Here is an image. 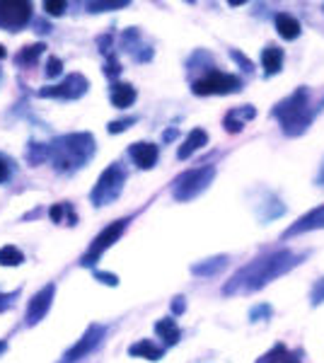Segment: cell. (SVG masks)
I'll use <instances>...</instances> for the list:
<instances>
[{"label":"cell","mask_w":324,"mask_h":363,"mask_svg":"<svg viewBox=\"0 0 324 363\" xmlns=\"http://www.w3.org/2000/svg\"><path fill=\"white\" fill-rule=\"evenodd\" d=\"M307 97H310L307 87H300V90H296L291 97H286V100L273 107L271 114L281 121L283 131H286L288 136L303 134V131L310 126L312 114H310V102H307Z\"/></svg>","instance_id":"cell-2"},{"label":"cell","mask_w":324,"mask_h":363,"mask_svg":"<svg viewBox=\"0 0 324 363\" xmlns=\"http://www.w3.org/2000/svg\"><path fill=\"white\" fill-rule=\"evenodd\" d=\"M155 332L160 335V339H165L167 346H174L177 342H179V327H177V322L172 320V317H162V320L155 325Z\"/></svg>","instance_id":"cell-18"},{"label":"cell","mask_w":324,"mask_h":363,"mask_svg":"<svg viewBox=\"0 0 324 363\" xmlns=\"http://www.w3.org/2000/svg\"><path fill=\"white\" fill-rule=\"evenodd\" d=\"M174 136H177V131H174V129H170V131H167V134H165V141H172V139H174Z\"/></svg>","instance_id":"cell-36"},{"label":"cell","mask_w":324,"mask_h":363,"mask_svg":"<svg viewBox=\"0 0 324 363\" xmlns=\"http://www.w3.org/2000/svg\"><path fill=\"white\" fill-rule=\"evenodd\" d=\"M310 301H312V306H320V303H324V278H320V281L315 283Z\"/></svg>","instance_id":"cell-25"},{"label":"cell","mask_w":324,"mask_h":363,"mask_svg":"<svg viewBox=\"0 0 324 363\" xmlns=\"http://www.w3.org/2000/svg\"><path fill=\"white\" fill-rule=\"evenodd\" d=\"M8 175H10V168H8V163H5V160L0 158V182H5V179H8Z\"/></svg>","instance_id":"cell-35"},{"label":"cell","mask_w":324,"mask_h":363,"mask_svg":"<svg viewBox=\"0 0 324 363\" xmlns=\"http://www.w3.org/2000/svg\"><path fill=\"white\" fill-rule=\"evenodd\" d=\"M87 90V80L82 76H71L63 85H56L53 90H42L44 97H80Z\"/></svg>","instance_id":"cell-8"},{"label":"cell","mask_w":324,"mask_h":363,"mask_svg":"<svg viewBox=\"0 0 324 363\" xmlns=\"http://www.w3.org/2000/svg\"><path fill=\"white\" fill-rule=\"evenodd\" d=\"M136 119H126V121H111L109 124V134H121V131H126L131 124H134Z\"/></svg>","instance_id":"cell-30"},{"label":"cell","mask_w":324,"mask_h":363,"mask_svg":"<svg viewBox=\"0 0 324 363\" xmlns=\"http://www.w3.org/2000/svg\"><path fill=\"white\" fill-rule=\"evenodd\" d=\"M225 262H228V257H213V259H208V262H201V264H194L191 267V272L194 274H201V276H210V274H218L220 269L225 267Z\"/></svg>","instance_id":"cell-20"},{"label":"cell","mask_w":324,"mask_h":363,"mask_svg":"<svg viewBox=\"0 0 324 363\" xmlns=\"http://www.w3.org/2000/svg\"><path fill=\"white\" fill-rule=\"evenodd\" d=\"M126 3H92V12H97V10H105V8H124Z\"/></svg>","instance_id":"cell-31"},{"label":"cell","mask_w":324,"mask_h":363,"mask_svg":"<svg viewBox=\"0 0 324 363\" xmlns=\"http://www.w3.org/2000/svg\"><path fill=\"white\" fill-rule=\"evenodd\" d=\"M5 56H8V51H5V46L0 44V58H5Z\"/></svg>","instance_id":"cell-38"},{"label":"cell","mask_w":324,"mask_h":363,"mask_svg":"<svg viewBox=\"0 0 324 363\" xmlns=\"http://www.w3.org/2000/svg\"><path fill=\"white\" fill-rule=\"evenodd\" d=\"M44 48H46L44 44H32V46H27V48H24V51L17 56V63H22V66H32V63L37 61L39 56H42Z\"/></svg>","instance_id":"cell-23"},{"label":"cell","mask_w":324,"mask_h":363,"mask_svg":"<svg viewBox=\"0 0 324 363\" xmlns=\"http://www.w3.org/2000/svg\"><path fill=\"white\" fill-rule=\"evenodd\" d=\"M100 337H102V327H90V332H87L85 337L80 339V344L78 346H73L71 351H68V359L71 361H75V359H82V356L87 354V351L92 349V346L100 342Z\"/></svg>","instance_id":"cell-15"},{"label":"cell","mask_w":324,"mask_h":363,"mask_svg":"<svg viewBox=\"0 0 324 363\" xmlns=\"http://www.w3.org/2000/svg\"><path fill=\"white\" fill-rule=\"evenodd\" d=\"M317 184H324V165H322V172L317 175Z\"/></svg>","instance_id":"cell-37"},{"label":"cell","mask_w":324,"mask_h":363,"mask_svg":"<svg viewBox=\"0 0 324 363\" xmlns=\"http://www.w3.org/2000/svg\"><path fill=\"white\" fill-rule=\"evenodd\" d=\"M32 15V5L29 3H19V0H3L0 3V27L5 29H17L22 27L24 22Z\"/></svg>","instance_id":"cell-7"},{"label":"cell","mask_w":324,"mask_h":363,"mask_svg":"<svg viewBox=\"0 0 324 363\" xmlns=\"http://www.w3.org/2000/svg\"><path fill=\"white\" fill-rule=\"evenodd\" d=\"M259 363H300V359H296V356H291L286 351V346L283 344H278V346H273V351L271 354H267L264 356L262 361Z\"/></svg>","instance_id":"cell-21"},{"label":"cell","mask_w":324,"mask_h":363,"mask_svg":"<svg viewBox=\"0 0 324 363\" xmlns=\"http://www.w3.org/2000/svg\"><path fill=\"white\" fill-rule=\"evenodd\" d=\"M322 107H324V100H322ZM322 107H320V109H322Z\"/></svg>","instance_id":"cell-39"},{"label":"cell","mask_w":324,"mask_h":363,"mask_svg":"<svg viewBox=\"0 0 324 363\" xmlns=\"http://www.w3.org/2000/svg\"><path fill=\"white\" fill-rule=\"evenodd\" d=\"M158 145L153 143H136L131 145V158H134V163L138 165L141 170H150L155 168V163H158Z\"/></svg>","instance_id":"cell-9"},{"label":"cell","mask_w":324,"mask_h":363,"mask_svg":"<svg viewBox=\"0 0 324 363\" xmlns=\"http://www.w3.org/2000/svg\"><path fill=\"white\" fill-rule=\"evenodd\" d=\"M136 102V90L126 82H119V85L111 87V105L119 107V109H126Z\"/></svg>","instance_id":"cell-17"},{"label":"cell","mask_w":324,"mask_h":363,"mask_svg":"<svg viewBox=\"0 0 324 363\" xmlns=\"http://www.w3.org/2000/svg\"><path fill=\"white\" fill-rule=\"evenodd\" d=\"M61 68H63V63L58 61L56 56H53V58H48V66H46V76H48V78H56L58 73H61Z\"/></svg>","instance_id":"cell-29"},{"label":"cell","mask_w":324,"mask_h":363,"mask_svg":"<svg viewBox=\"0 0 324 363\" xmlns=\"http://www.w3.org/2000/svg\"><path fill=\"white\" fill-rule=\"evenodd\" d=\"M271 308H269V306H264V303H262V306H254L252 308V312H249V320H252V322H259V320H264V317H271Z\"/></svg>","instance_id":"cell-24"},{"label":"cell","mask_w":324,"mask_h":363,"mask_svg":"<svg viewBox=\"0 0 324 363\" xmlns=\"http://www.w3.org/2000/svg\"><path fill=\"white\" fill-rule=\"evenodd\" d=\"M208 143V134H206L204 129H194L189 136H186V141L179 145V150H177V158L179 160H186L191 158V155L196 153V150H201L204 145Z\"/></svg>","instance_id":"cell-12"},{"label":"cell","mask_w":324,"mask_h":363,"mask_svg":"<svg viewBox=\"0 0 324 363\" xmlns=\"http://www.w3.org/2000/svg\"><path fill=\"white\" fill-rule=\"evenodd\" d=\"M124 179H126V175L121 172V168L111 165V168L100 177V182H97L95 191H92V201H95L97 206H105V204H109V201H114L116 196L121 194Z\"/></svg>","instance_id":"cell-5"},{"label":"cell","mask_w":324,"mask_h":363,"mask_svg":"<svg viewBox=\"0 0 324 363\" xmlns=\"http://www.w3.org/2000/svg\"><path fill=\"white\" fill-rule=\"evenodd\" d=\"M172 310L179 315V312H184L186 310V303H184V296H177L174 298V303H172Z\"/></svg>","instance_id":"cell-32"},{"label":"cell","mask_w":324,"mask_h":363,"mask_svg":"<svg viewBox=\"0 0 324 363\" xmlns=\"http://www.w3.org/2000/svg\"><path fill=\"white\" fill-rule=\"evenodd\" d=\"M22 252H19L17 247H12V245H8V247L0 249V264L3 267H17V264H22Z\"/></svg>","instance_id":"cell-22"},{"label":"cell","mask_w":324,"mask_h":363,"mask_svg":"<svg viewBox=\"0 0 324 363\" xmlns=\"http://www.w3.org/2000/svg\"><path fill=\"white\" fill-rule=\"evenodd\" d=\"M51 298H53V286H46L42 293H37V296L32 298V303H29L27 320L29 322H37L39 317H42L44 312L48 310V306H51Z\"/></svg>","instance_id":"cell-13"},{"label":"cell","mask_w":324,"mask_h":363,"mask_svg":"<svg viewBox=\"0 0 324 363\" xmlns=\"http://www.w3.org/2000/svg\"><path fill=\"white\" fill-rule=\"evenodd\" d=\"M68 209H71V206H68V204L51 206V211H48V213H51V220H53V223H61L63 215H66V211H68Z\"/></svg>","instance_id":"cell-27"},{"label":"cell","mask_w":324,"mask_h":363,"mask_svg":"<svg viewBox=\"0 0 324 363\" xmlns=\"http://www.w3.org/2000/svg\"><path fill=\"white\" fill-rule=\"evenodd\" d=\"M44 8H46L48 15H63V12H66V3H63V0H58V3H56V0H48Z\"/></svg>","instance_id":"cell-28"},{"label":"cell","mask_w":324,"mask_h":363,"mask_svg":"<svg viewBox=\"0 0 324 363\" xmlns=\"http://www.w3.org/2000/svg\"><path fill=\"white\" fill-rule=\"evenodd\" d=\"M296 264H300V257H296L288 249H281L276 254H269V257L254 259L252 264L237 272L230 283L225 286V293H235V291H259L264 288L269 281H273L276 276H283L286 272H291Z\"/></svg>","instance_id":"cell-1"},{"label":"cell","mask_w":324,"mask_h":363,"mask_svg":"<svg viewBox=\"0 0 324 363\" xmlns=\"http://www.w3.org/2000/svg\"><path fill=\"white\" fill-rule=\"evenodd\" d=\"M242 90V80L237 76H230V73H220L213 71L208 76L199 78L191 85V92L199 97H208V95H233V92Z\"/></svg>","instance_id":"cell-4"},{"label":"cell","mask_w":324,"mask_h":363,"mask_svg":"<svg viewBox=\"0 0 324 363\" xmlns=\"http://www.w3.org/2000/svg\"><path fill=\"white\" fill-rule=\"evenodd\" d=\"M129 354H131V356H143V359H148V361H160L165 351H162L160 346H155L153 342L143 339V342H138V344L131 346Z\"/></svg>","instance_id":"cell-19"},{"label":"cell","mask_w":324,"mask_h":363,"mask_svg":"<svg viewBox=\"0 0 324 363\" xmlns=\"http://www.w3.org/2000/svg\"><path fill=\"white\" fill-rule=\"evenodd\" d=\"M126 225H129V218H121V220H114V223H111L109 228L102 230V233L95 238V242H92L90 252H87L85 257H82V264H85V267L95 264V259H100L102 254H105V249H109L111 245H114L116 240H119L121 235H124Z\"/></svg>","instance_id":"cell-6"},{"label":"cell","mask_w":324,"mask_h":363,"mask_svg":"<svg viewBox=\"0 0 324 363\" xmlns=\"http://www.w3.org/2000/svg\"><path fill=\"white\" fill-rule=\"evenodd\" d=\"M119 61L116 58H109V66H107V76H119Z\"/></svg>","instance_id":"cell-33"},{"label":"cell","mask_w":324,"mask_h":363,"mask_svg":"<svg viewBox=\"0 0 324 363\" xmlns=\"http://www.w3.org/2000/svg\"><path fill=\"white\" fill-rule=\"evenodd\" d=\"M215 179V168L213 165H204V168H196L184 172L179 179L174 182V199L177 201H191L201 194V191L208 189V184Z\"/></svg>","instance_id":"cell-3"},{"label":"cell","mask_w":324,"mask_h":363,"mask_svg":"<svg viewBox=\"0 0 324 363\" xmlns=\"http://www.w3.org/2000/svg\"><path fill=\"white\" fill-rule=\"evenodd\" d=\"M97 278H102V281L109 283V286H116V281H119V278L111 276V274H97Z\"/></svg>","instance_id":"cell-34"},{"label":"cell","mask_w":324,"mask_h":363,"mask_svg":"<svg viewBox=\"0 0 324 363\" xmlns=\"http://www.w3.org/2000/svg\"><path fill=\"white\" fill-rule=\"evenodd\" d=\"M324 225V206L320 209H312L310 213H305L296 225L286 230V238H293V235H300V233H307V230H315V228H322Z\"/></svg>","instance_id":"cell-10"},{"label":"cell","mask_w":324,"mask_h":363,"mask_svg":"<svg viewBox=\"0 0 324 363\" xmlns=\"http://www.w3.org/2000/svg\"><path fill=\"white\" fill-rule=\"evenodd\" d=\"M262 66L267 71V76H276L283 66V48L278 46H267L262 51Z\"/></svg>","instance_id":"cell-16"},{"label":"cell","mask_w":324,"mask_h":363,"mask_svg":"<svg viewBox=\"0 0 324 363\" xmlns=\"http://www.w3.org/2000/svg\"><path fill=\"white\" fill-rule=\"evenodd\" d=\"M273 22H276V32L281 34V37L286 39V42H293V39L300 37V32H303V29H300V22H298V19L293 17V15L278 12Z\"/></svg>","instance_id":"cell-14"},{"label":"cell","mask_w":324,"mask_h":363,"mask_svg":"<svg viewBox=\"0 0 324 363\" xmlns=\"http://www.w3.org/2000/svg\"><path fill=\"white\" fill-rule=\"evenodd\" d=\"M254 107H240V109H230L228 114H225V121H223V126H225V131L228 134H240V131L244 129V121L247 119H254Z\"/></svg>","instance_id":"cell-11"},{"label":"cell","mask_w":324,"mask_h":363,"mask_svg":"<svg viewBox=\"0 0 324 363\" xmlns=\"http://www.w3.org/2000/svg\"><path fill=\"white\" fill-rule=\"evenodd\" d=\"M230 56H233V61H235V63H242L244 71H247V73H252V71H254V63L249 61V58L244 56V53H240V51H235V48H233V51H230Z\"/></svg>","instance_id":"cell-26"}]
</instances>
